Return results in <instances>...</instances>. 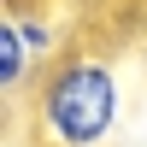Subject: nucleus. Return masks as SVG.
Instances as JSON below:
<instances>
[{
  "label": "nucleus",
  "mask_w": 147,
  "mask_h": 147,
  "mask_svg": "<svg viewBox=\"0 0 147 147\" xmlns=\"http://www.w3.org/2000/svg\"><path fill=\"white\" fill-rule=\"evenodd\" d=\"M124 118V82L100 47H65L41 71L35 129L47 147H112Z\"/></svg>",
  "instance_id": "nucleus-1"
},
{
  "label": "nucleus",
  "mask_w": 147,
  "mask_h": 147,
  "mask_svg": "<svg viewBox=\"0 0 147 147\" xmlns=\"http://www.w3.org/2000/svg\"><path fill=\"white\" fill-rule=\"evenodd\" d=\"M41 65V53L30 47V35H24V24H18V12L6 6V18H0V94H18L24 82H30V71Z\"/></svg>",
  "instance_id": "nucleus-2"
},
{
  "label": "nucleus",
  "mask_w": 147,
  "mask_h": 147,
  "mask_svg": "<svg viewBox=\"0 0 147 147\" xmlns=\"http://www.w3.org/2000/svg\"><path fill=\"white\" fill-rule=\"evenodd\" d=\"M6 6H12V0H6Z\"/></svg>",
  "instance_id": "nucleus-3"
}]
</instances>
